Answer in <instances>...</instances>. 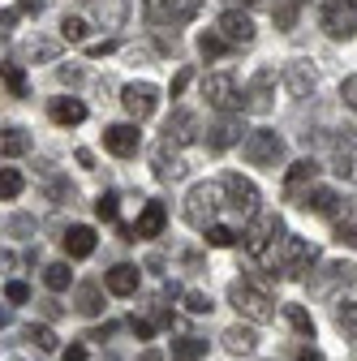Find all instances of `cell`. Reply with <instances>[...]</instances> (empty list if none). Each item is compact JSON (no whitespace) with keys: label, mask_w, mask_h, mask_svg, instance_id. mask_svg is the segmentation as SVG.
<instances>
[{"label":"cell","mask_w":357,"mask_h":361,"mask_svg":"<svg viewBox=\"0 0 357 361\" xmlns=\"http://www.w3.org/2000/svg\"><path fill=\"white\" fill-rule=\"evenodd\" d=\"M181 301H186V310H190V314H211V297H207V293H198V288L181 293Z\"/></svg>","instance_id":"60d3db41"},{"label":"cell","mask_w":357,"mask_h":361,"mask_svg":"<svg viewBox=\"0 0 357 361\" xmlns=\"http://www.w3.org/2000/svg\"><path fill=\"white\" fill-rule=\"evenodd\" d=\"M138 267H133V262H116L112 271H104V288L112 293V297H133V293H138Z\"/></svg>","instance_id":"e0dca14e"},{"label":"cell","mask_w":357,"mask_h":361,"mask_svg":"<svg viewBox=\"0 0 357 361\" xmlns=\"http://www.w3.org/2000/svg\"><path fill=\"white\" fill-rule=\"evenodd\" d=\"M284 319H289V327H293L301 340H315V319H310L301 305H284Z\"/></svg>","instance_id":"836d02e7"},{"label":"cell","mask_w":357,"mask_h":361,"mask_svg":"<svg viewBox=\"0 0 357 361\" xmlns=\"http://www.w3.org/2000/svg\"><path fill=\"white\" fill-rule=\"evenodd\" d=\"M138 361H164V353H159V348H147V353H143Z\"/></svg>","instance_id":"9f6ffc18"},{"label":"cell","mask_w":357,"mask_h":361,"mask_svg":"<svg viewBox=\"0 0 357 361\" xmlns=\"http://www.w3.org/2000/svg\"><path fill=\"white\" fill-rule=\"evenodd\" d=\"M272 22H276L280 30H293V26H297V5H293V0H280V5L272 9Z\"/></svg>","instance_id":"f35d334b"},{"label":"cell","mask_w":357,"mask_h":361,"mask_svg":"<svg viewBox=\"0 0 357 361\" xmlns=\"http://www.w3.org/2000/svg\"><path fill=\"white\" fill-rule=\"evenodd\" d=\"M143 13L151 26H176V22H190L198 5H186V0H143Z\"/></svg>","instance_id":"8fae6325"},{"label":"cell","mask_w":357,"mask_h":361,"mask_svg":"<svg viewBox=\"0 0 357 361\" xmlns=\"http://www.w3.org/2000/svg\"><path fill=\"white\" fill-rule=\"evenodd\" d=\"M9 323H13V314H9V310H5V305H0V331H5V327H9Z\"/></svg>","instance_id":"6f0895ef"},{"label":"cell","mask_w":357,"mask_h":361,"mask_svg":"<svg viewBox=\"0 0 357 361\" xmlns=\"http://www.w3.org/2000/svg\"><path fill=\"white\" fill-rule=\"evenodd\" d=\"M61 39H65V43H86V18L65 13V18H61Z\"/></svg>","instance_id":"e575fe53"},{"label":"cell","mask_w":357,"mask_h":361,"mask_svg":"<svg viewBox=\"0 0 357 361\" xmlns=\"http://www.w3.org/2000/svg\"><path fill=\"white\" fill-rule=\"evenodd\" d=\"M241 133H250V129H246V121H241L237 112H233V116H219V121L207 129V147H211V151H229V147L241 142Z\"/></svg>","instance_id":"9a60e30c"},{"label":"cell","mask_w":357,"mask_h":361,"mask_svg":"<svg viewBox=\"0 0 357 361\" xmlns=\"http://www.w3.org/2000/svg\"><path fill=\"white\" fill-rule=\"evenodd\" d=\"M336 327H340L349 340H357V297H340V301H336Z\"/></svg>","instance_id":"4dcf8cb0"},{"label":"cell","mask_w":357,"mask_h":361,"mask_svg":"<svg viewBox=\"0 0 357 361\" xmlns=\"http://www.w3.org/2000/svg\"><path fill=\"white\" fill-rule=\"evenodd\" d=\"M315 176H319V164H315V159H297V164L284 172V198H289V202H301L310 190H315Z\"/></svg>","instance_id":"4fadbf2b"},{"label":"cell","mask_w":357,"mask_h":361,"mask_svg":"<svg viewBox=\"0 0 357 361\" xmlns=\"http://www.w3.org/2000/svg\"><path fill=\"white\" fill-rule=\"evenodd\" d=\"M104 147L121 159H129L133 151H138V125H108L104 129Z\"/></svg>","instance_id":"7402d4cb"},{"label":"cell","mask_w":357,"mask_h":361,"mask_svg":"<svg viewBox=\"0 0 357 361\" xmlns=\"http://www.w3.org/2000/svg\"><path fill=\"white\" fill-rule=\"evenodd\" d=\"M129 331L138 336V340H151V336H155V323H147V319H138V314H133V319H129Z\"/></svg>","instance_id":"7dc6e473"},{"label":"cell","mask_w":357,"mask_h":361,"mask_svg":"<svg viewBox=\"0 0 357 361\" xmlns=\"http://www.w3.org/2000/svg\"><path fill=\"white\" fill-rule=\"evenodd\" d=\"M5 301H13V305H26V301H30V284H22V280H9V284H5Z\"/></svg>","instance_id":"7bdbcfd3"},{"label":"cell","mask_w":357,"mask_h":361,"mask_svg":"<svg viewBox=\"0 0 357 361\" xmlns=\"http://www.w3.org/2000/svg\"><path fill=\"white\" fill-rule=\"evenodd\" d=\"M43 284H48L52 293H65V288L73 284V271H69V262H48V267H43Z\"/></svg>","instance_id":"d6a6232c"},{"label":"cell","mask_w":357,"mask_h":361,"mask_svg":"<svg viewBox=\"0 0 357 361\" xmlns=\"http://www.w3.org/2000/svg\"><path fill=\"white\" fill-rule=\"evenodd\" d=\"M65 361H86V344H69L65 348Z\"/></svg>","instance_id":"816d5d0a"},{"label":"cell","mask_w":357,"mask_h":361,"mask_svg":"<svg viewBox=\"0 0 357 361\" xmlns=\"http://www.w3.org/2000/svg\"><path fill=\"white\" fill-rule=\"evenodd\" d=\"M207 357V340L202 336H181V340H172V361H198Z\"/></svg>","instance_id":"f546056e"},{"label":"cell","mask_w":357,"mask_h":361,"mask_svg":"<svg viewBox=\"0 0 357 361\" xmlns=\"http://www.w3.org/2000/svg\"><path fill=\"white\" fill-rule=\"evenodd\" d=\"M332 241H336V245H349V250H357V228H353V224H336Z\"/></svg>","instance_id":"ee69618b"},{"label":"cell","mask_w":357,"mask_h":361,"mask_svg":"<svg viewBox=\"0 0 357 361\" xmlns=\"http://www.w3.org/2000/svg\"><path fill=\"white\" fill-rule=\"evenodd\" d=\"M284 241V219L276 215V211H262V215H254L250 219V228L241 233V245H246V254L250 258H267V254H272L276 245Z\"/></svg>","instance_id":"7a4b0ae2"},{"label":"cell","mask_w":357,"mask_h":361,"mask_svg":"<svg viewBox=\"0 0 357 361\" xmlns=\"http://www.w3.org/2000/svg\"><path fill=\"white\" fill-rule=\"evenodd\" d=\"M332 168L344 180H357V129H340L332 142Z\"/></svg>","instance_id":"7c38bea8"},{"label":"cell","mask_w":357,"mask_h":361,"mask_svg":"<svg viewBox=\"0 0 357 361\" xmlns=\"http://www.w3.org/2000/svg\"><path fill=\"white\" fill-rule=\"evenodd\" d=\"M13 267H18V254L13 250H0V276H9Z\"/></svg>","instance_id":"f907efd6"},{"label":"cell","mask_w":357,"mask_h":361,"mask_svg":"<svg viewBox=\"0 0 357 361\" xmlns=\"http://www.w3.org/2000/svg\"><path fill=\"white\" fill-rule=\"evenodd\" d=\"M219 340H224V348H229L233 357H250V353L258 348V336H254V327H241V323H237V327H229V331L219 336Z\"/></svg>","instance_id":"484cf974"},{"label":"cell","mask_w":357,"mask_h":361,"mask_svg":"<svg viewBox=\"0 0 357 361\" xmlns=\"http://www.w3.org/2000/svg\"><path fill=\"white\" fill-rule=\"evenodd\" d=\"M198 52H202L207 61H215V56H224V52H229V43L219 39L215 30H202V35H198Z\"/></svg>","instance_id":"74e56055"},{"label":"cell","mask_w":357,"mask_h":361,"mask_svg":"<svg viewBox=\"0 0 357 361\" xmlns=\"http://www.w3.org/2000/svg\"><path fill=\"white\" fill-rule=\"evenodd\" d=\"M112 331H116V323H104V327H95V331H91V336H86V340H108Z\"/></svg>","instance_id":"f5cc1de1"},{"label":"cell","mask_w":357,"mask_h":361,"mask_svg":"<svg viewBox=\"0 0 357 361\" xmlns=\"http://www.w3.org/2000/svg\"><path fill=\"white\" fill-rule=\"evenodd\" d=\"M164 224H168V207H164V202H147L143 215H138V224H133V241H151V237H159Z\"/></svg>","instance_id":"44dd1931"},{"label":"cell","mask_w":357,"mask_h":361,"mask_svg":"<svg viewBox=\"0 0 357 361\" xmlns=\"http://www.w3.org/2000/svg\"><path fill=\"white\" fill-rule=\"evenodd\" d=\"M190 78H194L190 69H176V78H172V99H176V95H181V90L190 86Z\"/></svg>","instance_id":"c3c4849f"},{"label":"cell","mask_w":357,"mask_h":361,"mask_svg":"<svg viewBox=\"0 0 357 361\" xmlns=\"http://www.w3.org/2000/svg\"><path fill=\"white\" fill-rule=\"evenodd\" d=\"M26 151H30V133L22 125H5V129H0V155H5V159H18Z\"/></svg>","instance_id":"d4e9b609"},{"label":"cell","mask_w":357,"mask_h":361,"mask_svg":"<svg viewBox=\"0 0 357 361\" xmlns=\"http://www.w3.org/2000/svg\"><path fill=\"white\" fill-rule=\"evenodd\" d=\"M91 18L104 30H121L129 22V0H91Z\"/></svg>","instance_id":"ffe728a7"},{"label":"cell","mask_w":357,"mask_h":361,"mask_svg":"<svg viewBox=\"0 0 357 361\" xmlns=\"http://www.w3.org/2000/svg\"><path fill=\"white\" fill-rule=\"evenodd\" d=\"M241 155H246V164H254V168H276V164L284 159V138H280L276 129H254V133H246Z\"/></svg>","instance_id":"5b68a950"},{"label":"cell","mask_w":357,"mask_h":361,"mask_svg":"<svg viewBox=\"0 0 357 361\" xmlns=\"http://www.w3.org/2000/svg\"><path fill=\"white\" fill-rule=\"evenodd\" d=\"M151 168H155V176H159V180H176V176L186 172V164H181V155H176V147H172V142H164V138L151 147Z\"/></svg>","instance_id":"ac0fdd59"},{"label":"cell","mask_w":357,"mask_h":361,"mask_svg":"<svg viewBox=\"0 0 357 361\" xmlns=\"http://www.w3.org/2000/svg\"><path fill=\"white\" fill-rule=\"evenodd\" d=\"M215 35L224 39V43H250V39H254V22H250V13H237V9H229V13H219V22H215Z\"/></svg>","instance_id":"2e32d148"},{"label":"cell","mask_w":357,"mask_h":361,"mask_svg":"<svg viewBox=\"0 0 357 361\" xmlns=\"http://www.w3.org/2000/svg\"><path fill=\"white\" fill-rule=\"evenodd\" d=\"M293 5H305V0H293Z\"/></svg>","instance_id":"680465c9"},{"label":"cell","mask_w":357,"mask_h":361,"mask_svg":"<svg viewBox=\"0 0 357 361\" xmlns=\"http://www.w3.org/2000/svg\"><path fill=\"white\" fill-rule=\"evenodd\" d=\"M61 245H65L69 258H91L95 254V228L91 224H73V228L61 237Z\"/></svg>","instance_id":"603a6c76"},{"label":"cell","mask_w":357,"mask_h":361,"mask_svg":"<svg viewBox=\"0 0 357 361\" xmlns=\"http://www.w3.org/2000/svg\"><path fill=\"white\" fill-rule=\"evenodd\" d=\"M26 340H30L35 348H43V353H56V331L43 327V323H39V327L30 323V327H26Z\"/></svg>","instance_id":"8d00e7d4"},{"label":"cell","mask_w":357,"mask_h":361,"mask_svg":"<svg viewBox=\"0 0 357 361\" xmlns=\"http://www.w3.org/2000/svg\"><path fill=\"white\" fill-rule=\"evenodd\" d=\"M202 99H207L215 112L233 116V112L241 108V95H237V82H233V73H211V78H202Z\"/></svg>","instance_id":"8992f818"},{"label":"cell","mask_w":357,"mask_h":361,"mask_svg":"<svg viewBox=\"0 0 357 361\" xmlns=\"http://www.w3.org/2000/svg\"><path fill=\"white\" fill-rule=\"evenodd\" d=\"M121 104H125V112H129L133 121H147V116L159 108V86H155V82H129V86L121 90Z\"/></svg>","instance_id":"30bf717a"},{"label":"cell","mask_w":357,"mask_h":361,"mask_svg":"<svg viewBox=\"0 0 357 361\" xmlns=\"http://www.w3.org/2000/svg\"><path fill=\"white\" fill-rule=\"evenodd\" d=\"M116 211H121V198L116 194H99L95 198V215L99 219H116Z\"/></svg>","instance_id":"b9f144b4"},{"label":"cell","mask_w":357,"mask_h":361,"mask_svg":"<svg viewBox=\"0 0 357 361\" xmlns=\"http://www.w3.org/2000/svg\"><path fill=\"white\" fill-rule=\"evenodd\" d=\"M353 280H357V267H353V262H327L323 276H315V293H332V288H340V284L349 288Z\"/></svg>","instance_id":"cb8c5ba5"},{"label":"cell","mask_w":357,"mask_h":361,"mask_svg":"<svg viewBox=\"0 0 357 361\" xmlns=\"http://www.w3.org/2000/svg\"><path fill=\"white\" fill-rule=\"evenodd\" d=\"M73 310L86 314V319H95V314L104 310V288H99V284H78V293H73Z\"/></svg>","instance_id":"83f0119b"},{"label":"cell","mask_w":357,"mask_h":361,"mask_svg":"<svg viewBox=\"0 0 357 361\" xmlns=\"http://www.w3.org/2000/svg\"><path fill=\"white\" fill-rule=\"evenodd\" d=\"M0 78H5V86L13 90L18 99H26V95H30V82H26V69H22L18 61H5V65H0Z\"/></svg>","instance_id":"1f68e13d"},{"label":"cell","mask_w":357,"mask_h":361,"mask_svg":"<svg viewBox=\"0 0 357 361\" xmlns=\"http://www.w3.org/2000/svg\"><path fill=\"white\" fill-rule=\"evenodd\" d=\"M340 99H344V104H349V108H353V112H357V73H353V78H344V82H340Z\"/></svg>","instance_id":"bcb514c9"},{"label":"cell","mask_w":357,"mask_h":361,"mask_svg":"<svg viewBox=\"0 0 357 361\" xmlns=\"http://www.w3.org/2000/svg\"><path fill=\"white\" fill-rule=\"evenodd\" d=\"M18 18H22V13H18V5H13V9H0V30H13V26H18Z\"/></svg>","instance_id":"681fc988"},{"label":"cell","mask_w":357,"mask_h":361,"mask_svg":"<svg viewBox=\"0 0 357 361\" xmlns=\"http://www.w3.org/2000/svg\"><path fill=\"white\" fill-rule=\"evenodd\" d=\"M315 258H319V250L310 245V241H301V237H284V241H280V245H276L272 254H267L262 262L272 267V276L280 271L284 280H301L305 271L315 267Z\"/></svg>","instance_id":"6da1fadb"},{"label":"cell","mask_w":357,"mask_h":361,"mask_svg":"<svg viewBox=\"0 0 357 361\" xmlns=\"http://www.w3.org/2000/svg\"><path fill=\"white\" fill-rule=\"evenodd\" d=\"M219 207H224V190H219V180H198V185H190L186 194V219L194 224V228H211Z\"/></svg>","instance_id":"3957f363"},{"label":"cell","mask_w":357,"mask_h":361,"mask_svg":"<svg viewBox=\"0 0 357 361\" xmlns=\"http://www.w3.org/2000/svg\"><path fill=\"white\" fill-rule=\"evenodd\" d=\"M229 301H233V310L241 314V319H250V323L276 319V301L267 297V288H258L254 280H237V284L229 288Z\"/></svg>","instance_id":"277c9868"},{"label":"cell","mask_w":357,"mask_h":361,"mask_svg":"<svg viewBox=\"0 0 357 361\" xmlns=\"http://www.w3.org/2000/svg\"><path fill=\"white\" fill-rule=\"evenodd\" d=\"M301 207H310L315 215H336V207H340V198H336V190H327V185H315L305 198H301Z\"/></svg>","instance_id":"f1b7e54d"},{"label":"cell","mask_w":357,"mask_h":361,"mask_svg":"<svg viewBox=\"0 0 357 361\" xmlns=\"http://www.w3.org/2000/svg\"><path fill=\"white\" fill-rule=\"evenodd\" d=\"M323 30L332 39H353L357 35V0H327L323 5Z\"/></svg>","instance_id":"9c48e42d"},{"label":"cell","mask_w":357,"mask_h":361,"mask_svg":"<svg viewBox=\"0 0 357 361\" xmlns=\"http://www.w3.org/2000/svg\"><path fill=\"white\" fill-rule=\"evenodd\" d=\"M280 82H284V90H289L293 99H305L310 90H315V82H319V78H315V69H310L305 61H293V65H284Z\"/></svg>","instance_id":"d6986e66"},{"label":"cell","mask_w":357,"mask_h":361,"mask_svg":"<svg viewBox=\"0 0 357 361\" xmlns=\"http://www.w3.org/2000/svg\"><path fill=\"white\" fill-rule=\"evenodd\" d=\"M39 305H43V314H48V319H56V314H61V305H56L52 297H48V301H39Z\"/></svg>","instance_id":"11a10c76"},{"label":"cell","mask_w":357,"mask_h":361,"mask_svg":"<svg viewBox=\"0 0 357 361\" xmlns=\"http://www.w3.org/2000/svg\"><path fill=\"white\" fill-rule=\"evenodd\" d=\"M112 48H116V43H112V39H99V43H82V52H86V56H91V61H99V56H108Z\"/></svg>","instance_id":"f6af8a7d"},{"label":"cell","mask_w":357,"mask_h":361,"mask_svg":"<svg viewBox=\"0 0 357 361\" xmlns=\"http://www.w3.org/2000/svg\"><path fill=\"white\" fill-rule=\"evenodd\" d=\"M297 361H323V353H319V348H310V344H305V348H301V357H297Z\"/></svg>","instance_id":"db71d44e"},{"label":"cell","mask_w":357,"mask_h":361,"mask_svg":"<svg viewBox=\"0 0 357 361\" xmlns=\"http://www.w3.org/2000/svg\"><path fill=\"white\" fill-rule=\"evenodd\" d=\"M22 185H26V180H22V172L18 168H0V198H18L22 194Z\"/></svg>","instance_id":"d590c367"},{"label":"cell","mask_w":357,"mask_h":361,"mask_svg":"<svg viewBox=\"0 0 357 361\" xmlns=\"http://www.w3.org/2000/svg\"><path fill=\"white\" fill-rule=\"evenodd\" d=\"M219 190H224V198H229V207L237 215H246V219L258 215V185H254V180H246L241 172H229L224 180H219Z\"/></svg>","instance_id":"52a82bcc"},{"label":"cell","mask_w":357,"mask_h":361,"mask_svg":"<svg viewBox=\"0 0 357 361\" xmlns=\"http://www.w3.org/2000/svg\"><path fill=\"white\" fill-rule=\"evenodd\" d=\"M272 99H276V69H258L246 86V95H241V112H272Z\"/></svg>","instance_id":"ba28073f"},{"label":"cell","mask_w":357,"mask_h":361,"mask_svg":"<svg viewBox=\"0 0 357 361\" xmlns=\"http://www.w3.org/2000/svg\"><path fill=\"white\" fill-rule=\"evenodd\" d=\"M48 116H52L56 125H82V121H86V104H82V99H52V104H48Z\"/></svg>","instance_id":"4316f807"},{"label":"cell","mask_w":357,"mask_h":361,"mask_svg":"<svg viewBox=\"0 0 357 361\" xmlns=\"http://www.w3.org/2000/svg\"><path fill=\"white\" fill-rule=\"evenodd\" d=\"M237 241V233L229 228V224H211V228H207V245H219V250H224V245H233Z\"/></svg>","instance_id":"ab89813d"},{"label":"cell","mask_w":357,"mask_h":361,"mask_svg":"<svg viewBox=\"0 0 357 361\" xmlns=\"http://www.w3.org/2000/svg\"><path fill=\"white\" fill-rule=\"evenodd\" d=\"M198 138V116L190 108H172V116L164 121V142L172 147H190Z\"/></svg>","instance_id":"5bb4252c"}]
</instances>
